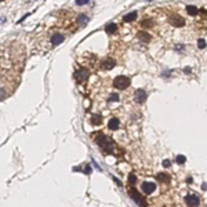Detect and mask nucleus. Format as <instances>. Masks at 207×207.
<instances>
[{"mask_svg": "<svg viewBox=\"0 0 207 207\" xmlns=\"http://www.w3.org/2000/svg\"><path fill=\"white\" fill-rule=\"evenodd\" d=\"M170 22L174 26H184L185 25V19L182 17H179L178 14H174V15L170 17Z\"/></svg>", "mask_w": 207, "mask_h": 207, "instance_id": "obj_8", "label": "nucleus"}, {"mask_svg": "<svg viewBox=\"0 0 207 207\" xmlns=\"http://www.w3.org/2000/svg\"><path fill=\"white\" fill-rule=\"evenodd\" d=\"M113 86L117 88V90H124L130 86V79L127 76H117L113 80Z\"/></svg>", "mask_w": 207, "mask_h": 207, "instance_id": "obj_3", "label": "nucleus"}, {"mask_svg": "<svg viewBox=\"0 0 207 207\" xmlns=\"http://www.w3.org/2000/svg\"><path fill=\"white\" fill-rule=\"evenodd\" d=\"M95 142L105 151V153H112L113 152V142L109 137H106L102 133H95Z\"/></svg>", "mask_w": 207, "mask_h": 207, "instance_id": "obj_1", "label": "nucleus"}, {"mask_svg": "<svg viewBox=\"0 0 207 207\" xmlns=\"http://www.w3.org/2000/svg\"><path fill=\"white\" fill-rule=\"evenodd\" d=\"M105 32H106V33H109V34H112L113 32H116V24L109 22L108 25L105 26Z\"/></svg>", "mask_w": 207, "mask_h": 207, "instance_id": "obj_15", "label": "nucleus"}, {"mask_svg": "<svg viewBox=\"0 0 207 207\" xmlns=\"http://www.w3.org/2000/svg\"><path fill=\"white\" fill-rule=\"evenodd\" d=\"M119 126H120V122H119V119H116V117L110 119L109 123H108V129L109 130H117V129H119Z\"/></svg>", "mask_w": 207, "mask_h": 207, "instance_id": "obj_11", "label": "nucleus"}, {"mask_svg": "<svg viewBox=\"0 0 207 207\" xmlns=\"http://www.w3.org/2000/svg\"><path fill=\"white\" fill-rule=\"evenodd\" d=\"M184 72H185V73H191V68H189V66H186V68L184 69Z\"/></svg>", "mask_w": 207, "mask_h": 207, "instance_id": "obj_28", "label": "nucleus"}, {"mask_svg": "<svg viewBox=\"0 0 207 207\" xmlns=\"http://www.w3.org/2000/svg\"><path fill=\"white\" fill-rule=\"evenodd\" d=\"M141 189H142L144 193H146V195H151V193H153V191L156 189V184L155 182H148L145 181L141 184Z\"/></svg>", "mask_w": 207, "mask_h": 207, "instance_id": "obj_7", "label": "nucleus"}, {"mask_svg": "<svg viewBox=\"0 0 207 207\" xmlns=\"http://www.w3.org/2000/svg\"><path fill=\"white\" fill-rule=\"evenodd\" d=\"M202 188L204 189V191H207V184H203V185H202Z\"/></svg>", "mask_w": 207, "mask_h": 207, "instance_id": "obj_30", "label": "nucleus"}, {"mask_svg": "<svg viewBox=\"0 0 207 207\" xmlns=\"http://www.w3.org/2000/svg\"><path fill=\"white\" fill-rule=\"evenodd\" d=\"M146 97H148V94L145 90L138 88V90H135V93H134V101L137 104H144L146 101Z\"/></svg>", "mask_w": 207, "mask_h": 207, "instance_id": "obj_5", "label": "nucleus"}, {"mask_svg": "<svg viewBox=\"0 0 207 207\" xmlns=\"http://www.w3.org/2000/svg\"><path fill=\"white\" fill-rule=\"evenodd\" d=\"M113 179H115V182H116L117 185H122V182H120V181H119V179H117L116 177H113Z\"/></svg>", "mask_w": 207, "mask_h": 207, "instance_id": "obj_29", "label": "nucleus"}, {"mask_svg": "<svg viewBox=\"0 0 207 207\" xmlns=\"http://www.w3.org/2000/svg\"><path fill=\"white\" fill-rule=\"evenodd\" d=\"M88 0H76V4L77 6H83V4H87Z\"/></svg>", "mask_w": 207, "mask_h": 207, "instance_id": "obj_24", "label": "nucleus"}, {"mask_svg": "<svg viewBox=\"0 0 207 207\" xmlns=\"http://www.w3.org/2000/svg\"><path fill=\"white\" fill-rule=\"evenodd\" d=\"M206 46H207V44H206V40L204 39H199L198 40V47L199 48H202V50H203V48H206Z\"/></svg>", "mask_w": 207, "mask_h": 207, "instance_id": "obj_22", "label": "nucleus"}, {"mask_svg": "<svg viewBox=\"0 0 207 207\" xmlns=\"http://www.w3.org/2000/svg\"><path fill=\"white\" fill-rule=\"evenodd\" d=\"M171 166V162L168 160V159H164L163 160V167H170Z\"/></svg>", "mask_w": 207, "mask_h": 207, "instance_id": "obj_25", "label": "nucleus"}, {"mask_svg": "<svg viewBox=\"0 0 207 207\" xmlns=\"http://www.w3.org/2000/svg\"><path fill=\"white\" fill-rule=\"evenodd\" d=\"M88 21H90V18L86 15V14H80V15L77 17V19H76V22H77L79 26H86L88 24Z\"/></svg>", "mask_w": 207, "mask_h": 207, "instance_id": "obj_10", "label": "nucleus"}, {"mask_svg": "<svg viewBox=\"0 0 207 207\" xmlns=\"http://www.w3.org/2000/svg\"><path fill=\"white\" fill-rule=\"evenodd\" d=\"M129 182L131 185H134L137 182V177H135V174H133V172H131V174L129 175Z\"/></svg>", "mask_w": 207, "mask_h": 207, "instance_id": "obj_21", "label": "nucleus"}, {"mask_svg": "<svg viewBox=\"0 0 207 207\" xmlns=\"http://www.w3.org/2000/svg\"><path fill=\"white\" fill-rule=\"evenodd\" d=\"M91 122H93V124H101L102 123V116L101 115H93Z\"/></svg>", "mask_w": 207, "mask_h": 207, "instance_id": "obj_17", "label": "nucleus"}, {"mask_svg": "<svg viewBox=\"0 0 207 207\" xmlns=\"http://www.w3.org/2000/svg\"><path fill=\"white\" fill-rule=\"evenodd\" d=\"M84 172H86V174H90V172H91V167H90L88 164L84 166Z\"/></svg>", "mask_w": 207, "mask_h": 207, "instance_id": "obj_26", "label": "nucleus"}, {"mask_svg": "<svg viewBox=\"0 0 207 207\" xmlns=\"http://www.w3.org/2000/svg\"><path fill=\"white\" fill-rule=\"evenodd\" d=\"M137 18V13L135 11H133V13H129V14H126V15L123 17V19L126 21V22H133L134 19Z\"/></svg>", "mask_w": 207, "mask_h": 207, "instance_id": "obj_14", "label": "nucleus"}, {"mask_svg": "<svg viewBox=\"0 0 207 207\" xmlns=\"http://www.w3.org/2000/svg\"><path fill=\"white\" fill-rule=\"evenodd\" d=\"M138 37H140L141 40H144V41H149L151 40V36L148 33H145V32H140V33H138Z\"/></svg>", "mask_w": 207, "mask_h": 207, "instance_id": "obj_18", "label": "nucleus"}, {"mask_svg": "<svg viewBox=\"0 0 207 207\" xmlns=\"http://www.w3.org/2000/svg\"><path fill=\"white\" fill-rule=\"evenodd\" d=\"M88 76H90V72H88L87 68H80V69H77V71L75 72V79H76V80H77L79 83L87 82Z\"/></svg>", "mask_w": 207, "mask_h": 207, "instance_id": "obj_4", "label": "nucleus"}, {"mask_svg": "<svg viewBox=\"0 0 207 207\" xmlns=\"http://www.w3.org/2000/svg\"><path fill=\"white\" fill-rule=\"evenodd\" d=\"M115 64H116V62L113 61L112 58H106V60L102 62V68L104 69H112L113 66H115Z\"/></svg>", "mask_w": 207, "mask_h": 207, "instance_id": "obj_13", "label": "nucleus"}, {"mask_svg": "<svg viewBox=\"0 0 207 207\" xmlns=\"http://www.w3.org/2000/svg\"><path fill=\"white\" fill-rule=\"evenodd\" d=\"M141 25H142L144 28H151V26H153V19H144L142 22H141Z\"/></svg>", "mask_w": 207, "mask_h": 207, "instance_id": "obj_19", "label": "nucleus"}, {"mask_svg": "<svg viewBox=\"0 0 207 207\" xmlns=\"http://www.w3.org/2000/svg\"><path fill=\"white\" fill-rule=\"evenodd\" d=\"M186 11H188L189 15H196V14L199 13V10H198V7H195V6H186Z\"/></svg>", "mask_w": 207, "mask_h": 207, "instance_id": "obj_16", "label": "nucleus"}, {"mask_svg": "<svg viewBox=\"0 0 207 207\" xmlns=\"http://www.w3.org/2000/svg\"><path fill=\"white\" fill-rule=\"evenodd\" d=\"M62 41H64V34H61V33H54L53 36H51V44L55 47V46H58V44H61Z\"/></svg>", "mask_w": 207, "mask_h": 207, "instance_id": "obj_9", "label": "nucleus"}, {"mask_svg": "<svg viewBox=\"0 0 207 207\" xmlns=\"http://www.w3.org/2000/svg\"><path fill=\"white\" fill-rule=\"evenodd\" d=\"M91 162H93V164H94V167L97 168V170H98V171H101V167H99V166H98V164H97V163H95V162H94V159H93V160H91Z\"/></svg>", "mask_w": 207, "mask_h": 207, "instance_id": "obj_27", "label": "nucleus"}, {"mask_svg": "<svg viewBox=\"0 0 207 207\" xmlns=\"http://www.w3.org/2000/svg\"><path fill=\"white\" fill-rule=\"evenodd\" d=\"M185 160H186V157L184 156V155H178V156H177V163L178 164H184Z\"/></svg>", "mask_w": 207, "mask_h": 207, "instance_id": "obj_23", "label": "nucleus"}, {"mask_svg": "<svg viewBox=\"0 0 207 207\" xmlns=\"http://www.w3.org/2000/svg\"><path fill=\"white\" fill-rule=\"evenodd\" d=\"M185 203H186V206L188 207H198L200 200L196 195H186L185 196Z\"/></svg>", "mask_w": 207, "mask_h": 207, "instance_id": "obj_6", "label": "nucleus"}, {"mask_svg": "<svg viewBox=\"0 0 207 207\" xmlns=\"http://www.w3.org/2000/svg\"><path fill=\"white\" fill-rule=\"evenodd\" d=\"M186 182H188V184H191V182H192V178H191V177H188V179H186Z\"/></svg>", "mask_w": 207, "mask_h": 207, "instance_id": "obj_31", "label": "nucleus"}, {"mask_svg": "<svg viewBox=\"0 0 207 207\" xmlns=\"http://www.w3.org/2000/svg\"><path fill=\"white\" fill-rule=\"evenodd\" d=\"M108 101H109V102H116V101H119V95H117L116 93H112V94L109 95Z\"/></svg>", "mask_w": 207, "mask_h": 207, "instance_id": "obj_20", "label": "nucleus"}, {"mask_svg": "<svg viewBox=\"0 0 207 207\" xmlns=\"http://www.w3.org/2000/svg\"><path fill=\"white\" fill-rule=\"evenodd\" d=\"M129 195L133 198V200L137 203L138 206H141V207H146L148 206V203H146V200H145V198L142 195H141L140 192L137 191V189H134V188H131L130 191H129Z\"/></svg>", "mask_w": 207, "mask_h": 207, "instance_id": "obj_2", "label": "nucleus"}, {"mask_svg": "<svg viewBox=\"0 0 207 207\" xmlns=\"http://www.w3.org/2000/svg\"><path fill=\"white\" fill-rule=\"evenodd\" d=\"M160 182H164V184H168V182L171 181V177L168 174H166V172H159L157 177H156Z\"/></svg>", "mask_w": 207, "mask_h": 207, "instance_id": "obj_12", "label": "nucleus"}]
</instances>
